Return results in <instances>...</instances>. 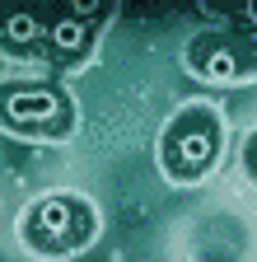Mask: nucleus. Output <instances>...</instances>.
<instances>
[{"instance_id": "1", "label": "nucleus", "mask_w": 257, "mask_h": 262, "mask_svg": "<svg viewBox=\"0 0 257 262\" xmlns=\"http://www.w3.org/2000/svg\"><path fill=\"white\" fill-rule=\"evenodd\" d=\"M220 159V122L211 108H187L173 117V126L164 131V145H159V164L164 173L178 183H192L211 173V164Z\"/></svg>"}, {"instance_id": "2", "label": "nucleus", "mask_w": 257, "mask_h": 262, "mask_svg": "<svg viewBox=\"0 0 257 262\" xmlns=\"http://www.w3.org/2000/svg\"><path fill=\"white\" fill-rule=\"evenodd\" d=\"M94 211L80 196H42L24 215V244L33 253H75L94 239Z\"/></svg>"}, {"instance_id": "3", "label": "nucleus", "mask_w": 257, "mask_h": 262, "mask_svg": "<svg viewBox=\"0 0 257 262\" xmlns=\"http://www.w3.org/2000/svg\"><path fill=\"white\" fill-rule=\"evenodd\" d=\"M0 122L28 136H66L75 108L56 84H0Z\"/></svg>"}, {"instance_id": "4", "label": "nucleus", "mask_w": 257, "mask_h": 262, "mask_svg": "<svg viewBox=\"0 0 257 262\" xmlns=\"http://www.w3.org/2000/svg\"><path fill=\"white\" fill-rule=\"evenodd\" d=\"M187 61H192V71H197V75H206V80H215V84L239 80L248 66H252V61H248V47L234 42V38H197V42H192V52H187Z\"/></svg>"}, {"instance_id": "5", "label": "nucleus", "mask_w": 257, "mask_h": 262, "mask_svg": "<svg viewBox=\"0 0 257 262\" xmlns=\"http://www.w3.org/2000/svg\"><path fill=\"white\" fill-rule=\"evenodd\" d=\"M89 42H94V24L75 19L71 10L52 14V24H47V56H52V61L71 66V61H80V56L89 52Z\"/></svg>"}, {"instance_id": "6", "label": "nucleus", "mask_w": 257, "mask_h": 262, "mask_svg": "<svg viewBox=\"0 0 257 262\" xmlns=\"http://www.w3.org/2000/svg\"><path fill=\"white\" fill-rule=\"evenodd\" d=\"M14 52H33V47H47V19L33 14V10H14L5 19V33H0Z\"/></svg>"}, {"instance_id": "7", "label": "nucleus", "mask_w": 257, "mask_h": 262, "mask_svg": "<svg viewBox=\"0 0 257 262\" xmlns=\"http://www.w3.org/2000/svg\"><path fill=\"white\" fill-rule=\"evenodd\" d=\"M75 19H84V24H99V19H108V5H89V0H75V5H66Z\"/></svg>"}, {"instance_id": "8", "label": "nucleus", "mask_w": 257, "mask_h": 262, "mask_svg": "<svg viewBox=\"0 0 257 262\" xmlns=\"http://www.w3.org/2000/svg\"><path fill=\"white\" fill-rule=\"evenodd\" d=\"M243 164H248V173L257 178V131H252V136L243 141Z\"/></svg>"}, {"instance_id": "9", "label": "nucleus", "mask_w": 257, "mask_h": 262, "mask_svg": "<svg viewBox=\"0 0 257 262\" xmlns=\"http://www.w3.org/2000/svg\"><path fill=\"white\" fill-rule=\"evenodd\" d=\"M239 19H243V24H248V28H252V38H257V5H248V10H243V14H239Z\"/></svg>"}, {"instance_id": "10", "label": "nucleus", "mask_w": 257, "mask_h": 262, "mask_svg": "<svg viewBox=\"0 0 257 262\" xmlns=\"http://www.w3.org/2000/svg\"><path fill=\"white\" fill-rule=\"evenodd\" d=\"M248 61L257 66V38H252V33H248Z\"/></svg>"}, {"instance_id": "11", "label": "nucleus", "mask_w": 257, "mask_h": 262, "mask_svg": "<svg viewBox=\"0 0 257 262\" xmlns=\"http://www.w3.org/2000/svg\"><path fill=\"white\" fill-rule=\"evenodd\" d=\"M5 19H10V14H5V10H0V33H5Z\"/></svg>"}]
</instances>
